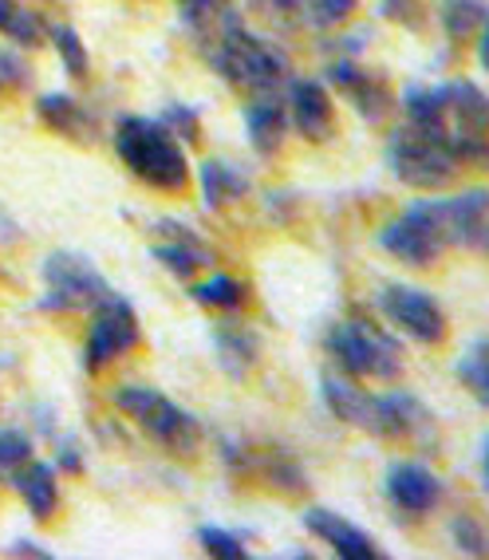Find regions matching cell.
Instances as JSON below:
<instances>
[{
	"mask_svg": "<svg viewBox=\"0 0 489 560\" xmlns=\"http://www.w3.org/2000/svg\"><path fill=\"white\" fill-rule=\"evenodd\" d=\"M115 151H119L123 166L139 182L154 186L162 194H178L190 182V162L182 142L159 119L147 115H123L115 122Z\"/></svg>",
	"mask_w": 489,
	"mask_h": 560,
	"instance_id": "obj_1",
	"label": "cell"
},
{
	"mask_svg": "<svg viewBox=\"0 0 489 560\" xmlns=\"http://www.w3.org/2000/svg\"><path fill=\"white\" fill-rule=\"evenodd\" d=\"M206 56H210L213 71H218L221 80L237 91H249V95L277 91L284 83V75H289V56L272 40L245 28V21H233L206 48Z\"/></svg>",
	"mask_w": 489,
	"mask_h": 560,
	"instance_id": "obj_2",
	"label": "cell"
},
{
	"mask_svg": "<svg viewBox=\"0 0 489 560\" xmlns=\"http://www.w3.org/2000/svg\"><path fill=\"white\" fill-rule=\"evenodd\" d=\"M324 348H328V355L340 363V371L351 375V380L391 383L403 375V343L375 320L348 316V320L331 324L328 336H324Z\"/></svg>",
	"mask_w": 489,
	"mask_h": 560,
	"instance_id": "obj_3",
	"label": "cell"
},
{
	"mask_svg": "<svg viewBox=\"0 0 489 560\" xmlns=\"http://www.w3.org/2000/svg\"><path fill=\"white\" fill-rule=\"evenodd\" d=\"M110 402L119 407V415H127L142 434L159 442L162 451L171 454H190L198 451L201 442V422L194 419L190 410L174 402L171 395L147 387V383H127L110 395Z\"/></svg>",
	"mask_w": 489,
	"mask_h": 560,
	"instance_id": "obj_4",
	"label": "cell"
},
{
	"mask_svg": "<svg viewBox=\"0 0 489 560\" xmlns=\"http://www.w3.org/2000/svg\"><path fill=\"white\" fill-rule=\"evenodd\" d=\"M380 245L395 260L410 269L439 265V257L450 249L446 233V198H419L410 201L399 218H391L380 230Z\"/></svg>",
	"mask_w": 489,
	"mask_h": 560,
	"instance_id": "obj_5",
	"label": "cell"
},
{
	"mask_svg": "<svg viewBox=\"0 0 489 560\" xmlns=\"http://www.w3.org/2000/svg\"><path fill=\"white\" fill-rule=\"evenodd\" d=\"M387 166L403 186L422 190V194L454 186L462 171V162L454 159L442 142H434L430 135L415 130L410 122H403V127H395L387 135Z\"/></svg>",
	"mask_w": 489,
	"mask_h": 560,
	"instance_id": "obj_6",
	"label": "cell"
},
{
	"mask_svg": "<svg viewBox=\"0 0 489 560\" xmlns=\"http://www.w3.org/2000/svg\"><path fill=\"white\" fill-rule=\"evenodd\" d=\"M40 312H91L110 292L107 277L83 253L56 249L40 260Z\"/></svg>",
	"mask_w": 489,
	"mask_h": 560,
	"instance_id": "obj_7",
	"label": "cell"
},
{
	"mask_svg": "<svg viewBox=\"0 0 489 560\" xmlns=\"http://www.w3.org/2000/svg\"><path fill=\"white\" fill-rule=\"evenodd\" d=\"M380 312L391 328H399L403 336H410L415 343H427V348H439L450 336V320L442 304L430 296L419 284H383L380 289Z\"/></svg>",
	"mask_w": 489,
	"mask_h": 560,
	"instance_id": "obj_8",
	"label": "cell"
},
{
	"mask_svg": "<svg viewBox=\"0 0 489 560\" xmlns=\"http://www.w3.org/2000/svg\"><path fill=\"white\" fill-rule=\"evenodd\" d=\"M142 340L139 316L130 308V301L107 292L95 308H91V328H88V343H83V363L88 371H100L107 363L123 360L127 351H135Z\"/></svg>",
	"mask_w": 489,
	"mask_h": 560,
	"instance_id": "obj_9",
	"label": "cell"
},
{
	"mask_svg": "<svg viewBox=\"0 0 489 560\" xmlns=\"http://www.w3.org/2000/svg\"><path fill=\"white\" fill-rule=\"evenodd\" d=\"M383 493H387L391 510L403 513V517H427V513L439 510L442 501V478L430 470L427 462H391L387 478H383Z\"/></svg>",
	"mask_w": 489,
	"mask_h": 560,
	"instance_id": "obj_10",
	"label": "cell"
},
{
	"mask_svg": "<svg viewBox=\"0 0 489 560\" xmlns=\"http://www.w3.org/2000/svg\"><path fill=\"white\" fill-rule=\"evenodd\" d=\"M371 434L391 442H427L434 439V419L427 402L410 390H387L371 402Z\"/></svg>",
	"mask_w": 489,
	"mask_h": 560,
	"instance_id": "obj_11",
	"label": "cell"
},
{
	"mask_svg": "<svg viewBox=\"0 0 489 560\" xmlns=\"http://www.w3.org/2000/svg\"><path fill=\"white\" fill-rule=\"evenodd\" d=\"M284 115H289L292 130H296L304 142H328L331 135H336L331 95L319 80H289Z\"/></svg>",
	"mask_w": 489,
	"mask_h": 560,
	"instance_id": "obj_12",
	"label": "cell"
},
{
	"mask_svg": "<svg viewBox=\"0 0 489 560\" xmlns=\"http://www.w3.org/2000/svg\"><path fill=\"white\" fill-rule=\"evenodd\" d=\"M154 260L162 269L174 272V277L190 280L198 269H206L213 260V249L206 245L198 230H190L186 221H159V233H154V245H150Z\"/></svg>",
	"mask_w": 489,
	"mask_h": 560,
	"instance_id": "obj_13",
	"label": "cell"
},
{
	"mask_svg": "<svg viewBox=\"0 0 489 560\" xmlns=\"http://www.w3.org/2000/svg\"><path fill=\"white\" fill-rule=\"evenodd\" d=\"M324 80L340 91V95H348L351 107L360 110L368 122H383L387 110L395 107V95H391L387 83H383L380 75H371L368 68H360V63H348V60L328 63V68H324Z\"/></svg>",
	"mask_w": 489,
	"mask_h": 560,
	"instance_id": "obj_14",
	"label": "cell"
},
{
	"mask_svg": "<svg viewBox=\"0 0 489 560\" xmlns=\"http://www.w3.org/2000/svg\"><path fill=\"white\" fill-rule=\"evenodd\" d=\"M304 529H308L312 537L324 540L331 552H340L344 560H380L383 557V549L375 545V537H371L368 529L351 525V521L340 517V513L319 510V505L304 513Z\"/></svg>",
	"mask_w": 489,
	"mask_h": 560,
	"instance_id": "obj_15",
	"label": "cell"
},
{
	"mask_svg": "<svg viewBox=\"0 0 489 560\" xmlns=\"http://www.w3.org/2000/svg\"><path fill=\"white\" fill-rule=\"evenodd\" d=\"M446 233H450V245H458V249H469V253H486L489 190L474 186V190L446 198Z\"/></svg>",
	"mask_w": 489,
	"mask_h": 560,
	"instance_id": "obj_16",
	"label": "cell"
},
{
	"mask_svg": "<svg viewBox=\"0 0 489 560\" xmlns=\"http://www.w3.org/2000/svg\"><path fill=\"white\" fill-rule=\"evenodd\" d=\"M284 135H289V115H284V100H277L272 91L265 95H253L245 103V139L260 159H272V154L284 147Z\"/></svg>",
	"mask_w": 489,
	"mask_h": 560,
	"instance_id": "obj_17",
	"label": "cell"
},
{
	"mask_svg": "<svg viewBox=\"0 0 489 560\" xmlns=\"http://www.w3.org/2000/svg\"><path fill=\"white\" fill-rule=\"evenodd\" d=\"M9 486L21 493L24 510H28L36 521L56 517V510H60V478H56V466L44 462V458H36V454L24 462L21 470L12 474Z\"/></svg>",
	"mask_w": 489,
	"mask_h": 560,
	"instance_id": "obj_18",
	"label": "cell"
},
{
	"mask_svg": "<svg viewBox=\"0 0 489 560\" xmlns=\"http://www.w3.org/2000/svg\"><path fill=\"white\" fill-rule=\"evenodd\" d=\"M319 399L331 410V419L348 422L356 431H371V402H375V395H368L351 375L328 371V375L319 380Z\"/></svg>",
	"mask_w": 489,
	"mask_h": 560,
	"instance_id": "obj_19",
	"label": "cell"
},
{
	"mask_svg": "<svg viewBox=\"0 0 489 560\" xmlns=\"http://www.w3.org/2000/svg\"><path fill=\"white\" fill-rule=\"evenodd\" d=\"M198 190L206 210H225L249 194V171L230 159H206L198 166Z\"/></svg>",
	"mask_w": 489,
	"mask_h": 560,
	"instance_id": "obj_20",
	"label": "cell"
},
{
	"mask_svg": "<svg viewBox=\"0 0 489 560\" xmlns=\"http://www.w3.org/2000/svg\"><path fill=\"white\" fill-rule=\"evenodd\" d=\"M178 21L201 48H210L233 21H241V12L233 0H178Z\"/></svg>",
	"mask_w": 489,
	"mask_h": 560,
	"instance_id": "obj_21",
	"label": "cell"
},
{
	"mask_svg": "<svg viewBox=\"0 0 489 560\" xmlns=\"http://www.w3.org/2000/svg\"><path fill=\"white\" fill-rule=\"evenodd\" d=\"M213 348H218L221 371H225V375H233V380H245V375H249V371L257 368V360H260V340L253 336L249 328H241V324L213 331Z\"/></svg>",
	"mask_w": 489,
	"mask_h": 560,
	"instance_id": "obj_22",
	"label": "cell"
},
{
	"mask_svg": "<svg viewBox=\"0 0 489 560\" xmlns=\"http://www.w3.org/2000/svg\"><path fill=\"white\" fill-rule=\"evenodd\" d=\"M36 115L40 122H48L51 130H60V135H71V139H80L91 130V115L80 107V100H71L68 91H48L36 100Z\"/></svg>",
	"mask_w": 489,
	"mask_h": 560,
	"instance_id": "obj_23",
	"label": "cell"
},
{
	"mask_svg": "<svg viewBox=\"0 0 489 560\" xmlns=\"http://www.w3.org/2000/svg\"><path fill=\"white\" fill-rule=\"evenodd\" d=\"M0 36H9L16 48H40L48 24L21 0H0Z\"/></svg>",
	"mask_w": 489,
	"mask_h": 560,
	"instance_id": "obj_24",
	"label": "cell"
},
{
	"mask_svg": "<svg viewBox=\"0 0 489 560\" xmlns=\"http://www.w3.org/2000/svg\"><path fill=\"white\" fill-rule=\"evenodd\" d=\"M439 21L450 40H474L486 28V0H442Z\"/></svg>",
	"mask_w": 489,
	"mask_h": 560,
	"instance_id": "obj_25",
	"label": "cell"
},
{
	"mask_svg": "<svg viewBox=\"0 0 489 560\" xmlns=\"http://www.w3.org/2000/svg\"><path fill=\"white\" fill-rule=\"evenodd\" d=\"M190 296L201 304V308H218V312H237L241 304L249 301V284L237 277H225V272H218V277H206L198 280L190 289Z\"/></svg>",
	"mask_w": 489,
	"mask_h": 560,
	"instance_id": "obj_26",
	"label": "cell"
},
{
	"mask_svg": "<svg viewBox=\"0 0 489 560\" xmlns=\"http://www.w3.org/2000/svg\"><path fill=\"white\" fill-rule=\"evenodd\" d=\"M454 375H458L462 387L474 395L478 402H489V371H486V340H474L466 351H462V360L454 363Z\"/></svg>",
	"mask_w": 489,
	"mask_h": 560,
	"instance_id": "obj_27",
	"label": "cell"
},
{
	"mask_svg": "<svg viewBox=\"0 0 489 560\" xmlns=\"http://www.w3.org/2000/svg\"><path fill=\"white\" fill-rule=\"evenodd\" d=\"M356 4H360V0H296L300 21L312 24V28H324V32L340 28L351 12H356Z\"/></svg>",
	"mask_w": 489,
	"mask_h": 560,
	"instance_id": "obj_28",
	"label": "cell"
},
{
	"mask_svg": "<svg viewBox=\"0 0 489 560\" xmlns=\"http://www.w3.org/2000/svg\"><path fill=\"white\" fill-rule=\"evenodd\" d=\"M48 40H51V48L60 51L63 68H68L71 75H80V80H83V75H88V68H91V56H88V48H83L80 32L71 28V24H51Z\"/></svg>",
	"mask_w": 489,
	"mask_h": 560,
	"instance_id": "obj_29",
	"label": "cell"
},
{
	"mask_svg": "<svg viewBox=\"0 0 489 560\" xmlns=\"http://www.w3.org/2000/svg\"><path fill=\"white\" fill-rule=\"evenodd\" d=\"M32 454H36V446H32L28 434L16 431V427H0V481H9Z\"/></svg>",
	"mask_w": 489,
	"mask_h": 560,
	"instance_id": "obj_30",
	"label": "cell"
},
{
	"mask_svg": "<svg viewBox=\"0 0 489 560\" xmlns=\"http://www.w3.org/2000/svg\"><path fill=\"white\" fill-rule=\"evenodd\" d=\"M198 545H201L206 552H213V557H221V560H241V557H249V549H245V540H241L237 533L221 529V525H201V529H198Z\"/></svg>",
	"mask_w": 489,
	"mask_h": 560,
	"instance_id": "obj_31",
	"label": "cell"
},
{
	"mask_svg": "<svg viewBox=\"0 0 489 560\" xmlns=\"http://www.w3.org/2000/svg\"><path fill=\"white\" fill-rule=\"evenodd\" d=\"M159 122L171 130L178 142H194L198 139V130H201V115L194 107H186V103H171V107L162 110Z\"/></svg>",
	"mask_w": 489,
	"mask_h": 560,
	"instance_id": "obj_32",
	"label": "cell"
},
{
	"mask_svg": "<svg viewBox=\"0 0 489 560\" xmlns=\"http://www.w3.org/2000/svg\"><path fill=\"white\" fill-rule=\"evenodd\" d=\"M450 537H454V549L469 552V557H481L489 549V537L478 517H454L450 521Z\"/></svg>",
	"mask_w": 489,
	"mask_h": 560,
	"instance_id": "obj_33",
	"label": "cell"
},
{
	"mask_svg": "<svg viewBox=\"0 0 489 560\" xmlns=\"http://www.w3.org/2000/svg\"><path fill=\"white\" fill-rule=\"evenodd\" d=\"M28 80H32V68L21 60V51L0 48V100H4L9 91L28 88Z\"/></svg>",
	"mask_w": 489,
	"mask_h": 560,
	"instance_id": "obj_34",
	"label": "cell"
},
{
	"mask_svg": "<svg viewBox=\"0 0 489 560\" xmlns=\"http://www.w3.org/2000/svg\"><path fill=\"white\" fill-rule=\"evenodd\" d=\"M12 557H51V549H44V545H32L28 537H21L16 545H12Z\"/></svg>",
	"mask_w": 489,
	"mask_h": 560,
	"instance_id": "obj_35",
	"label": "cell"
},
{
	"mask_svg": "<svg viewBox=\"0 0 489 560\" xmlns=\"http://www.w3.org/2000/svg\"><path fill=\"white\" fill-rule=\"evenodd\" d=\"M265 9H272L277 16H289V21H300L296 0H265Z\"/></svg>",
	"mask_w": 489,
	"mask_h": 560,
	"instance_id": "obj_36",
	"label": "cell"
}]
</instances>
